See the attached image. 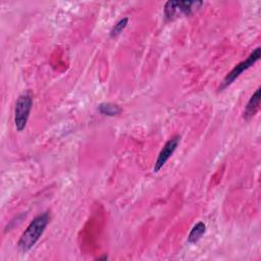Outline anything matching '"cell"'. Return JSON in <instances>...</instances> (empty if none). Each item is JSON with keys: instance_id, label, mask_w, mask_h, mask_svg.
Here are the masks:
<instances>
[{"instance_id": "obj_1", "label": "cell", "mask_w": 261, "mask_h": 261, "mask_svg": "<svg viewBox=\"0 0 261 261\" xmlns=\"http://www.w3.org/2000/svg\"><path fill=\"white\" fill-rule=\"evenodd\" d=\"M50 220V216L48 212H44L38 216H36L31 223L28 225L25 230L20 236L17 248L21 253L29 252L39 241L41 236L43 234L46 226L48 225Z\"/></svg>"}, {"instance_id": "obj_2", "label": "cell", "mask_w": 261, "mask_h": 261, "mask_svg": "<svg viewBox=\"0 0 261 261\" xmlns=\"http://www.w3.org/2000/svg\"><path fill=\"white\" fill-rule=\"evenodd\" d=\"M203 4L202 1H167L164 5V16L167 20H173L181 15H190Z\"/></svg>"}, {"instance_id": "obj_3", "label": "cell", "mask_w": 261, "mask_h": 261, "mask_svg": "<svg viewBox=\"0 0 261 261\" xmlns=\"http://www.w3.org/2000/svg\"><path fill=\"white\" fill-rule=\"evenodd\" d=\"M33 105V98L29 92L21 94L15 103L14 124L17 132L24 129Z\"/></svg>"}, {"instance_id": "obj_4", "label": "cell", "mask_w": 261, "mask_h": 261, "mask_svg": "<svg viewBox=\"0 0 261 261\" xmlns=\"http://www.w3.org/2000/svg\"><path fill=\"white\" fill-rule=\"evenodd\" d=\"M260 54H261V48L257 47L256 49L253 50V52L243 61H241L240 63H238L224 77L221 86L219 87V90H223L226 87H228L229 85H231L245 70L249 69L251 66H253L260 58Z\"/></svg>"}, {"instance_id": "obj_5", "label": "cell", "mask_w": 261, "mask_h": 261, "mask_svg": "<svg viewBox=\"0 0 261 261\" xmlns=\"http://www.w3.org/2000/svg\"><path fill=\"white\" fill-rule=\"evenodd\" d=\"M179 141H180V137L179 136H174L164 144L163 148L159 152L158 157L155 161V164H154V167H153V172L156 173L163 167V165L166 163V161L172 156V154L176 150V148L179 144Z\"/></svg>"}, {"instance_id": "obj_6", "label": "cell", "mask_w": 261, "mask_h": 261, "mask_svg": "<svg viewBox=\"0 0 261 261\" xmlns=\"http://www.w3.org/2000/svg\"><path fill=\"white\" fill-rule=\"evenodd\" d=\"M260 88H258L254 94L251 96V98L249 99L246 108H245V112H244V117L245 118H250L253 115H255V113L257 112V110L259 109V105H260Z\"/></svg>"}, {"instance_id": "obj_7", "label": "cell", "mask_w": 261, "mask_h": 261, "mask_svg": "<svg viewBox=\"0 0 261 261\" xmlns=\"http://www.w3.org/2000/svg\"><path fill=\"white\" fill-rule=\"evenodd\" d=\"M205 231H206V225L204 222L200 221V222L196 223L188 236V243L196 244L204 236Z\"/></svg>"}, {"instance_id": "obj_8", "label": "cell", "mask_w": 261, "mask_h": 261, "mask_svg": "<svg viewBox=\"0 0 261 261\" xmlns=\"http://www.w3.org/2000/svg\"><path fill=\"white\" fill-rule=\"evenodd\" d=\"M98 110L101 114L106 116H114L120 113L121 111L120 107L113 103H101L98 106Z\"/></svg>"}, {"instance_id": "obj_9", "label": "cell", "mask_w": 261, "mask_h": 261, "mask_svg": "<svg viewBox=\"0 0 261 261\" xmlns=\"http://www.w3.org/2000/svg\"><path fill=\"white\" fill-rule=\"evenodd\" d=\"M127 22H128V18H127V17H123V18L119 19V20L113 25V28L111 29V31H110V36H111V37H116V36H118V35L125 29Z\"/></svg>"}]
</instances>
